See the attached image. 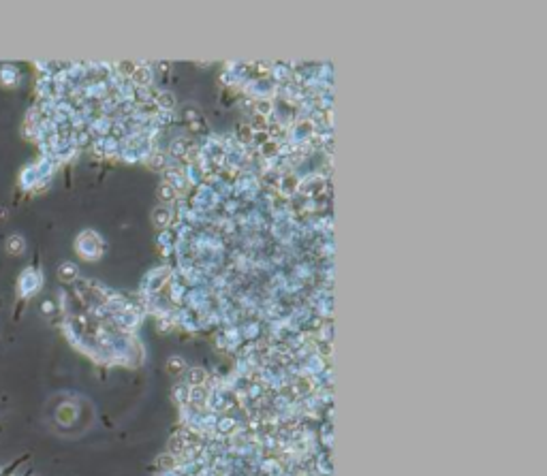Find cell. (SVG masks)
Segmentation results:
<instances>
[{
  "instance_id": "1",
  "label": "cell",
  "mask_w": 547,
  "mask_h": 476,
  "mask_svg": "<svg viewBox=\"0 0 547 476\" xmlns=\"http://www.w3.org/2000/svg\"><path fill=\"white\" fill-rule=\"evenodd\" d=\"M133 81L139 86H150L152 84V71L148 66H137L135 71H133Z\"/></svg>"
},
{
  "instance_id": "2",
  "label": "cell",
  "mask_w": 547,
  "mask_h": 476,
  "mask_svg": "<svg viewBox=\"0 0 547 476\" xmlns=\"http://www.w3.org/2000/svg\"><path fill=\"white\" fill-rule=\"evenodd\" d=\"M156 105H158L160 109H165V111L173 109V107H175V94H173V92H169V90H163V92H158V96H156Z\"/></svg>"
},
{
  "instance_id": "3",
  "label": "cell",
  "mask_w": 547,
  "mask_h": 476,
  "mask_svg": "<svg viewBox=\"0 0 547 476\" xmlns=\"http://www.w3.org/2000/svg\"><path fill=\"white\" fill-rule=\"evenodd\" d=\"M58 278L62 282H73L75 278H77V267L73 263H62L58 269Z\"/></svg>"
},
{
  "instance_id": "4",
  "label": "cell",
  "mask_w": 547,
  "mask_h": 476,
  "mask_svg": "<svg viewBox=\"0 0 547 476\" xmlns=\"http://www.w3.org/2000/svg\"><path fill=\"white\" fill-rule=\"evenodd\" d=\"M152 220H154V224L156 226H167L169 224V220H171V212L167 210V208H156L154 210V214H152Z\"/></svg>"
},
{
  "instance_id": "5",
  "label": "cell",
  "mask_w": 547,
  "mask_h": 476,
  "mask_svg": "<svg viewBox=\"0 0 547 476\" xmlns=\"http://www.w3.org/2000/svg\"><path fill=\"white\" fill-rule=\"evenodd\" d=\"M254 130H252V124H248V122H244V124H240V126H237V139H240L242 143H250L254 137Z\"/></svg>"
},
{
  "instance_id": "6",
  "label": "cell",
  "mask_w": 547,
  "mask_h": 476,
  "mask_svg": "<svg viewBox=\"0 0 547 476\" xmlns=\"http://www.w3.org/2000/svg\"><path fill=\"white\" fill-rule=\"evenodd\" d=\"M297 184H299V180H297V175H295V173L284 175V180H282V192H286V194L295 192V190H297Z\"/></svg>"
},
{
  "instance_id": "7",
  "label": "cell",
  "mask_w": 547,
  "mask_h": 476,
  "mask_svg": "<svg viewBox=\"0 0 547 476\" xmlns=\"http://www.w3.org/2000/svg\"><path fill=\"white\" fill-rule=\"evenodd\" d=\"M158 199L163 203H171L175 199V188H173V186H169V184H163L160 188H158Z\"/></svg>"
},
{
  "instance_id": "8",
  "label": "cell",
  "mask_w": 547,
  "mask_h": 476,
  "mask_svg": "<svg viewBox=\"0 0 547 476\" xmlns=\"http://www.w3.org/2000/svg\"><path fill=\"white\" fill-rule=\"evenodd\" d=\"M9 252H11L13 256H17V254H22V250H24V242H22V237H11V240H9Z\"/></svg>"
},
{
  "instance_id": "9",
  "label": "cell",
  "mask_w": 547,
  "mask_h": 476,
  "mask_svg": "<svg viewBox=\"0 0 547 476\" xmlns=\"http://www.w3.org/2000/svg\"><path fill=\"white\" fill-rule=\"evenodd\" d=\"M274 105H272V100H267V98H261V100H256V111H259V116L261 118H267L272 113Z\"/></svg>"
},
{
  "instance_id": "10",
  "label": "cell",
  "mask_w": 547,
  "mask_h": 476,
  "mask_svg": "<svg viewBox=\"0 0 547 476\" xmlns=\"http://www.w3.org/2000/svg\"><path fill=\"white\" fill-rule=\"evenodd\" d=\"M171 152L175 154V156H182L184 152H188V141H186V139L173 141V143H171Z\"/></svg>"
},
{
  "instance_id": "11",
  "label": "cell",
  "mask_w": 547,
  "mask_h": 476,
  "mask_svg": "<svg viewBox=\"0 0 547 476\" xmlns=\"http://www.w3.org/2000/svg\"><path fill=\"white\" fill-rule=\"evenodd\" d=\"M261 150H263V154H265V156H274V154L278 152V146H276L274 141H265L263 146H261Z\"/></svg>"
},
{
  "instance_id": "12",
  "label": "cell",
  "mask_w": 547,
  "mask_h": 476,
  "mask_svg": "<svg viewBox=\"0 0 547 476\" xmlns=\"http://www.w3.org/2000/svg\"><path fill=\"white\" fill-rule=\"evenodd\" d=\"M135 69L137 66L133 64V62H122V64H120V71H122V73H126V75H133V71H135Z\"/></svg>"
},
{
  "instance_id": "13",
  "label": "cell",
  "mask_w": 547,
  "mask_h": 476,
  "mask_svg": "<svg viewBox=\"0 0 547 476\" xmlns=\"http://www.w3.org/2000/svg\"><path fill=\"white\" fill-rule=\"evenodd\" d=\"M163 164H165V156H163V154H156V156H152V167L160 169Z\"/></svg>"
}]
</instances>
